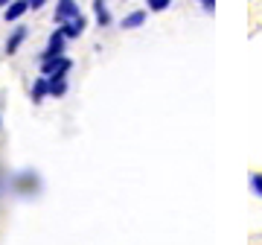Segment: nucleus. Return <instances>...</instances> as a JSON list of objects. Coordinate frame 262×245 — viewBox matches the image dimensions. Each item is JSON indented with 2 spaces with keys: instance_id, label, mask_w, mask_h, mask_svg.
Returning <instances> with one entry per match:
<instances>
[{
  "instance_id": "obj_1",
  "label": "nucleus",
  "mask_w": 262,
  "mask_h": 245,
  "mask_svg": "<svg viewBox=\"0 0 262 245\" xmlns=\"http://www.w3.org/2000/svg\"><path fill=\"white\" fill-rule=\"evenodd\" d=\"M73 62L67 56H53V58H41V76H67Z\"/></svg>"
},
{
  "instance_id": "obj_2",
  "label": "nucleus",
  "mask_w": 262,
  "mask_h": 245,
  "mask_svg": "<svg viewBox=\"0 0 262 245\" xmlns=\"http://www.w3.org/2000/svg\"><path fill=\"white\" fill-rule=\"evenodd\" d=\"M76 15H82V9H79L76 0H58L56 12H53V21H56V27H61V24H67V21H73Z\"/></svg>"
},
{
  "instance_id": "obj_3",
  "label": "nucleus",
  "mask_w": 262,
  "mask_h": 245,
  "mask_svg": "<svg viewBox=\"0 0 262 245\" xmlns=\"http://www.w3.org/2000/svg\"><path fill=\"white\" fill-rule=\"evenodd\" d=\"M64 47H67V35L61 32V27H56V32L47 38V50L41 53V58H53V56H64Z\"/></svg>"
},
{
  "instance_id": "obj_4",
  "label": "nucleus",
  "mask_w": 262,
  "mask_h": 245,
  "mask_svg": "<svg viewBox=\"0 0 262 245\" xmlns=\"http://www.w3.org/2000/svg\"><path fill=\"white\" fill-rule=\"evenodd\" d=\"M29 12V0H12L9 6H3V21L6 24H18Z\"/></svg>"
},
{
  "instance_id": "obj_5",
  "label": "nucleus",
  "mask_w": 262,
  "mask_h": 245,
  "mask_svg": "<svg viewBox=\"0 0 262 245\" xmlns=\"http://www.w3.org/2000/svg\"><path fill=\"white\" fill-rule=\"evenodd\" d=\"M27 35H29V29L27 27H15L9 32V38H6V53H9V56H15V53H18L20 50V44H24V41H27Z\"/></svg>"
},
{
  "instance_id": "obj_6",
  "label": "nucleus",
  "mask_w": 262,
  "mask_h": 245,
  "mask_svg": "<svg viewBox=\"0 0 262 245\" xmlns=\"http://www.w3.org/2000/svg\"><path fill=\"white\" fill-rule=\"evenodd\" d=\"M88 29V21H84V15H76L73 21H67V24H61V32L67 35V41H73V38H79Z\"/></svg>"
},
{
  "instance_id": "obj_7",
  "label": "nucleus",
  "mask_w": 262,
  "mask_h": 245,
  "mask_svg": "<svg viewBox=\"0 0 262 245\" xmlns=\"http://www.w3.org/2000/svg\"><path fill=\"white\" fill-rule=\"evenodd\" d=\"M29 94H32V103H41L44 96H50V79L47 76H38L35 82H32V91H29Z\"/></svg>"
},
{
  "instance_id": "obj_8",
  "label": "nucleus",
  "mask_w": 262,
  "mask_h": 245,
  "mask_svg": "<svg viewBox=\"0 0 262 245\" xmlns=\"http://www.w3.org/2000/svg\"><path fill=\"white\" fill-rule=\"evenodd\" d=\"M146 18H149V15H146L143 9L128 12V15H125V18L120 21V27H122V29H137V27H143V24H146Z\"/></svg>"
},
{
  "instance_id": "obj_9",
  "label": "nucleus",
  "mask_w": 262,
  "mask_h": 245,
  "mask_svg": "<svg viewBox=\"0 0 262 245\" xmlns=\"http://www.w3.org/2000/svg\"><path fill=\"white\" fill-rule=\"evenodd\" d=\"M94 12H96V24L99 27H108L111 24V9L105 6V0H94Z\"/></svg>"
},
{
  "instance_id": "obj_10",
  "label": "nucleus",
  "mask_w": 262,
  "mask_h": 245,
  "mask_svg": "<svg viewBox=\"0 0 262 245\" xmlns=\"http://www.w3.org/2000/svg\"><path fill=\"white\" fill-rule=\"evenodd\" d=\"M47 79H50V96L58 99V96L67 94V79L64 76H47Z\"/></svg>"
},
{
  "instance_id": "obj_11",
  "label": "nucleus",
  "mask_w": 262,
  "mask_h": 245,
  "mask_svg": "<svg viewBox=\"0 0 262 245\" xmlns=\"http://www.w3.org/2000/svg\"><path fill=\"white\" fill-rule=\"evenodd\" d=\"M146 6H149L151 12H166L169 6H172V0H146Z\"/></svg>"
},
{
  "instance_id": "obj_12",
  "label": "nucleus",
  "mask_w": 262,
  "mask_h": 245,
  "mask_svg": "<svg viewBox=\"0 0 262 245\" xmlns=\"http://www.w3.org/2000/svg\"><path fill=\"white\" fill-rule=\"evenodd\" d=\"M251 190L262 198V172H251Z\"/></svg>"
},
{
  "instance_id": "obj_13",
  "label": "nucleus",
  "mask_w": 262,
  "mask_h": 245,
  "mask_svg": "<svg viewBox=\"0 0 262 245\" xmlns=\"http://www.w3.org/2000/svg\"><path fill=\"white\" fill-rule=\"evenodd\" d=\"M44 6H47V0H29V9L32 12H41Z\"/></svg>"
},
{
  "instance_id": "obj_14",
  "label": "nucleus",
  "mask_w": 262,
  "mask_h": 245,
  "mask_svg": "<svg viewBox=\"0 0 262 245\" xmlns=\"http://www.w3.org/2000/svg\"><path fill=\"white\" fill-rule=\"evenodd\" d=\"M198 3H201L207 12H213V9H215V0H198Z\"/></svg>"
},
{
  "instance_id": "obj_15",
  "label": "nucleus",
  "mask_w": 262,
  "mask_h": 245,
  "mask_svg": "<svg viewBox=\"0 0 262 245\" xmlns=\"http://www.w3.org/2000/svg\"><path fill=\"white\" fill-rule=\"evenodd\" d=\"M9 3H12V0H0V6H9Z\"/></svg>"
}]
</instances>
